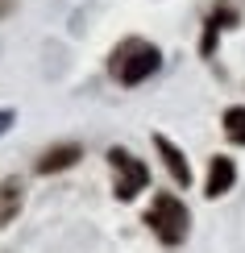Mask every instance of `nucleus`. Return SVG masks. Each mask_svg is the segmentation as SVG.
Listing matches in <instances>:
<instances>
[{"instance_id": "f257e3e1", "label": "nucleus", "mask_w": 245, "mask_h": 253, "mask_svg": "<svg viewBox=\"0 0 245 253\" xmlns=\"http://www.w3.org/2000/svg\"><path fill=\"white\" fill-rule=\"evenodd\" d=\"M158 67H162V54H158V46H150L146 38H125L121 46L112 50V58H108L112 79H116V83H125V87H137V83H146Z\"/></svg>"}, {"instance_id": "f03ea898", "label": "nucleus", "mask_w": 245, "mask_h": 253, "mask_svg": "<svg viewBox=\"0 0 245 253\" xmlns=\"http://www.w3.org/2000/svg\"><path fill=\"white\" fill-rule=\"evenodd\" d=\"M146 224H150V233L162 241V245H183L187 228H191V216H187V208H183L179 195L162 191V195H154L150 212H146Z\"/></svg>"}, {"instance_id": "7ed1b4c3", "label": "nucleus", "mask_w": 245, "mask_h": 253, "mask_svg": "<svg viewBox=\"0 0 245 253\" xmlns=\"http://www.w3.org/2000/svg\"><path fill=\"white\" fill-rule=\"evenodd\" d=\"M108 166H112V174H116L112 195L121 199V204L137 199L146 187H150V170H146V162H142V158H133L129 150H121V145H112V150H108Z\"/></svg>"}, {"instance_id": "20e7f679", "label": "nucleus", "mask_w": 245, "mask_h": 253, "mask_svg": "<svg viewBox=\"0 0 245 253\" xmlns=\"http://www.w3.org/2000/svg\"><path fill=\"white\" fill-rule=\"evenodd\" d=\"M154 150L162 154V162H166V170H170V178H175L179 187H191V166H187V158H183V150H179L170 137H162V133H154Z\"/></svg>"}, {"instance_id": "39448f33", "label": "nucleus", "mask_w": 245, "mask_h": 253, "mask_svg": "<svg viewBox=\"0 0 245 253\" xmlns=\"http://www.w3.org/2000/svg\"><path fill=\"white\" fill-rule=\"evenodd\" d=\"M233 183H237V166H233V158H212L208 166V183H204V195L208 199H220L225 191H233Z\"/></svg>"}, {"instance_id": "423d86ee", "label": "nucleus", "mask_w": 245, "mask_h": 253, "mask_svg": "<svg viewBox=\"0 0 245 253\" xmlns=\"http://www.w3.org/2000/svg\"><path fill=\"white\" fill-rule=\"evenodd\" d=\"M83 158V150L79 145H54V150H46L38 158V174H58V170H71Z\"/></svg>"}, {"instance_id": "0eeeda50", "label": "nucleus", "mask_w": 245, "mask_h": 253, "mask_svg": "<svg viewBox=\"0 0 245 253\" xmlns=\"http://www.w3.org/2000/svg\"><path fill=\"white\" fill-rule=\"evenodd\" d=\"M21 204H25V187H21V178H0V228L17 220Z\"/></svg>"}, {"instance_id": "6e6552de", "label": "nucleus", "mask_w": 245, "mask_h": 253, "mask_svg": "<svg viewBox=\"0 0 245 253\" xmlns=\"http://www.w3.org/2000/svg\"><path fill=\"white\" fill-rule=\"evenodd\" d=\"M225 137L233 145H245V108H225Z\"/></svg>"}, {"instance_id": "1a4fd4ad", "label": "nucleus", "mask_w": 245, "mask_h": 253, "mask_svg": "<svg viewBox=\"0 0 245 253\" xmlns=\"http://www.w3.org/2000/svg\"><path fill=\"white\" fill-rule=\"evenodd\" d=\"M8 125H13V112H8V108H0V137L8 133Z\"/></svg>"}]
</instances>
